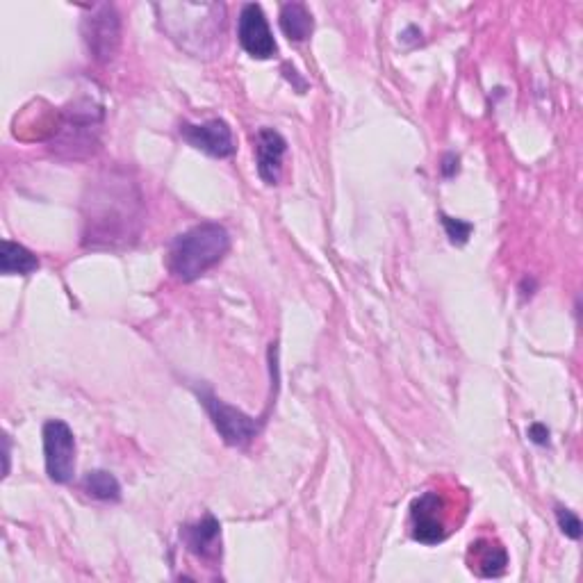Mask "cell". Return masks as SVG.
I'll return each instance as SVG.
<instances>
[{"instance_id":"cell-7","label":"cell","mask_w":583,"mask_h":583,"mask_svg":"<svg viewBox=\"0 0 583 583\" xmlns=\"http://www.w3.org/2000/svg\"><path fill=\"white\" fill-rule=\"evenodd\" d=\"M180 135L196 151H203L210 158H231L235 153L233 130L224 119H210L205 123H183Z\"/></svg>"},{"instance_id":"cell-17","label":"cell","mask_w":583,"mask_h":583,"mask_svg":"<svg viewBox=\"0 0 583 583\" xmlns=\"http://www.w3.org/2000/svg\"><path fill=\"white\" fill-rule=\"evenodd\" d=\"M529 440L536 442V445H540V447H547L549 445V429L540 422L531 424L529 426Z\"/></svg>"},{"instance_id":"cell-2","label":"cell","mask_w":583,"mask_h":583,"mask_svg":"<svg viewBox=\"0 0 583 583\" xmlns=\"http://www.w3.org/2000/svg\"><path fill=\"white\" fill-rule=\"evenodd\" d=\"M231 251V235L217 221H203L178 235L169 249V272L178 281L192 283L219 265Z\"/></svg>"},{"instance_id":"cell-9","label":"cell","mask_w":583,"mask_h":583,"mask_svg":"<svg viewBox=\"0 0 583 583\" xmlns=\"http://www.w3.org/2000/svg\"><path fill=\"white\" fill-rule=\"evenodd\" d=\"M256 155H258V176L267 185H276L281 180L283 158L287 153V142L281 133L272 128H262L256 137Z\"/></svg>"},{"instance_id":"cell-5","label":"cell","mask_w":583,"mask_h":583,"mask_svg":"<svg viewBox=\"0 0 583 583\" xmlns=\"http://www.w3.org/2000/svg\"><path fill=\"white\" fill-rule=\"evenodd\" d=\"M82 37L98 62H110L121 41V21L112 5H96L82 21Z\"/></svg>"},{"instance_id":"cell-14","label":"cell","mask_w":583,"mask_h":583,"mask_svg":"<svg viewBox=\"0 0 583 583\" xmlns=\"http://www.w3.org/2000/svg\"><path fill=\"white\" fill-rule=\"evenodd\" d=\"M82 486L98 502H119L121 499V483L117 481V476L105 470H94L85 474Z\"/></svg>"},{"instance_id":"cell-19","label":"cell","mask_w":583,"mask_h":583,"mask_svg":"<svg viewBox=\"0 0 583 583\" xmlns=\"http://www.w3.org/2000/svg\"><path fill=\"white\" fill-rule=\"evenodd\" d=\"M10 472V438L5 435V476Z\"/></svg>"},{"instance_id":"cell-13","label":"cell","mask_w":583,"mask_h":583,"mask_svg":"<svg viewBox=\"0 0 583 583\" xmlns=\"http://www.w3.org/2000/svg\"><path fill=\"white\" fill-rule=\"evenodd\" d=\"M281 30L290 41H306L312 32V14L303 3H285L278 16Z\"/></svg>"},{"instance_id":"cell-4","label":"cell","mask_w":583,"mask_h":583,"mask_svg":"<svg viewBox=\"0 0 583 583\" xmlns=\"http://www.w3.org/2000/svg\"><path fill=\"white\" fill-rule=\"evenodd\" d=\"M44 461L53 483H69L76 474V435L62 420L44 424Z\"/></svg>"},{"instance_id":"cell-16","label":"cell","mask_w":583,"mask_h":583,"mask_svg":"<svg viewBox=\"0 0 583 583\" xmlns=\"http://www.w3.org/2000/svg\"><path fill=\"white\" fill-rule=\"evenodd\" d=\"M556 522H558V527H561V531L565 533V536L572 538V540H579L581 538V520H579V515L570 511V508H565V506H556Z\"/></svg>"},{"instance_id":"cell-18","label":"cell","mask_w":583,"mask_h":583,"mask_svg":"<svg viewBox=\"0 0 583 583\" xmlns=\"http://www.w3.org/2000/svg\"><path fill=\"white\" fill-rule=\"evenodd\" d=\"M458 162H461V160H458L454 153L445 155V158H442V167H440L442 169V176H445V178H454L458 174V169H461V167H458Z\"/></svg>"},{"instance_id":"cell-10","label":"cell","mask_w":583,"mask_h":583,"mask_svg":"<svg viewBox=\"0 0 583 583\" xmlns=\"http://www.w3.org/2000/svg\"><path fill=\"white\" fill-rule=\"evenodd\" d=\"M180 536H183L187 549L201 558L217 556L221 552L219 549L221 524L212 515H205L203 520L187 524V527H183V531H180Z\"/></svg>"},{"instance_id":"cell-8","label":"cell","mask_w":583,"mask_h":583,"mask_svg":"<svg viewBox=\"0 0 583 583\" xmlns=\"http://www.w3.org/2000/svg\"><path fill=\"white\" fill-rule=\"evenodd\" d=\"M237 37L246 53L256 60H269L276 53V41L269 30L267 16L256 3H246L237 19Z\"/></svg>"},{"instance_id":"cell-12","label":"cell","mask_w":583,"mask_h":583,"mask_svg":"<svg viewBox=\"0 0 583 583\" xmlns=\"http://www.w3.org/2000/svg\"><path fill=\"white\" fill-rule=\"evenodd\" d=\"M39 269V258L26 246L12 240H3V253H0V272L5 276L19 274L28 276Z\"/></svg>"},{"instance_id":"cell-3","label":"cell","mask_w":583,"mask_h":583,"mask_svg":"<svg viewBox=\"0 0 583 583\" xmlns=\"http://www.w3.org/2000/svg\"><path fill=\"white\" fill-rule=\"evenodd\" d=\"M196 394H199L201 404L208 410L212 424H215V429L219 431L221 438H224L226 445L244 447L260 433V422L256 417L242 413V410L235 406H228L226 401L215 397L208 388L196 390Z\"/></svg>"},{"instance_id":"cell-6","label":"cell","mask_w":583,"mask_h":583,"mask_svg":"<svg viewBox=\"0 0 583 583\" xmlns=\"http://www.w3.org/2000/svg\"><path fill=\"white\" fill-rule=\"evenodd\" d=\"M410 533L422 545H438L447 538V504L440 492H424L410 504Z\"/></svg>"},{"instance_id":"cell-15","label":"cell","mask_w":583,"mask_h":583,"mask_svg":"<svg viewBox=\"0 0 583 583\" xmlns=\"http://www.w3.org/2000/svg\"><path fill=\"white\" fill-rule=\"evenodd\" d=\"M440 219H442V226H445V233H447L451 244H456V246L467 244V240H470V235L474 231V226L470 224V221L454 219L449 215H440Z\"/></svg>"},{"instance_id":"cell-11","label":"cell","mask_w":583,"mask_h":583,"mask_svg":"<svg viewBox=\"0 0 583 583\" xmlns=\"http://www.w3.org/2000/svg\"><path fill=\"white\" fill-rule=\"evenodd\" d=\"M472 570L479 572V577H502L508 565V554L502 545L492 543V540H476L472 545Z\"/></svg>"},{"instance_id":"cell-1","label":"cell","mask_w":583,"mask_h":583,"mask_svg":"<svg viewBox=\"0 0 583 583\" xmlns=\"http://www.w3.org/2000/svg\"><path fill=\"white\" fill-rule=\"evenodd\" d=\"M85 244L87 246H119L130 244L139 233L142 217V196L137 185L121 171L92 185L87 196Z\"/></svg>"}]
</instances>
